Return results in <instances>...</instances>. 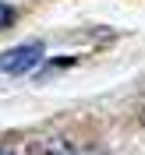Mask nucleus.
I'll list each match as a JSON object with an SVG mask.
<instances>
[{
    "instance_id": "obj_1",
    "label": "nucleus",
    "mask_w": 145,
    "mask_h": 155,
    "mask_svg": "<svg viewBox=\"0 0 145 155\" xmlns=\"http://www.w3.org/2000/svg\"><path fill=\"white\" fill-rule=\"evenodd\" d=\"M39 60H43V42H25V46L0 53V71L18 78V74H29L32 67H39Z\"/></svg>"
},
{
    "instance_id": "obj_2",
    "label": "nucleus",
    "mask_w": 145,
    "mask_h": 155,
    "mask_svg": "<svg viewBox=\"0 0 145 155\" xmlns=\"http://www.w3.org/2000/svg\"><path fill=\"white\" fill-rule=\"evenodd\" d=\"M7 25H14V7L0 4V28H7Z\"/></svg>"
},
{
    "instance_id": "obj_3",
    "label": "nucleus",
    "mask_w": 145,
    "mask_h": 155,
    "mask_svg": "<svg viewBox=\"0 0 145 155\" xmlns=\"http://www.w3.org/2000/svg\"><path fill=\"white\" fill-rule=\"evenodd\" d=\"M74 155H99V152H92V148H81V152H74Z\"/></svg>"
},
{
    "instance_id": "obj_4",
    "label": "nucleus",
    "mask_w": 145,
    "mask_h": 155,
    "mask_svg": "<svg viewBox=\"0 0 145 155\" xmlns=\"http://www.w3.org/2000/svg\"><path fill=\"white\" fill-rule=\"evenodd\" d=\"M0 155H14V152H7V148H0Z\"/></svg>"
}]
</instances>
